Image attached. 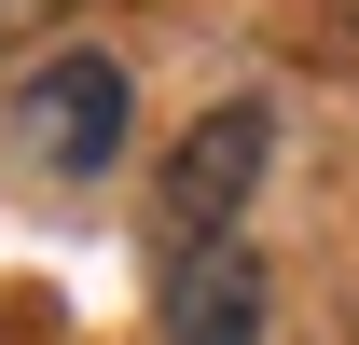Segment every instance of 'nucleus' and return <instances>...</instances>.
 <instances>
[{
  "instance_id": "f257e3e1",
  "label": "nucleus",
  "mask_w": 359,
  "mask_h": 345,
  "mask_svg": "<svg viewBox=\"0 0 359 345\" xmlns=\"http://www.w3.org/2000/svg\"><path fill=\"white\" fill-rule=\"evenodd\" d=\"M263 152H276V111H263V97L194 111V138H180L166 180H152V235H166V262L235 249V221H249V194H263Z\"/></svg>"
},
{
  "instance_id": "f03ea898",
  "label": "nucleus",
  "mask_w": 359,
  "mask_h": 345,
  "mask_svg": "<svg viewBox=\"0 0 359 345\" xmlns=\"http://www.w3.org/2000/svg\"><path fill=\"white\" fill-rule=\"evenodd\" d=\"M125 125H138V83H125V55H97V42L42 55L14 83V152L42 180H111L125 166Z\"/></svg>"
},
{
  "instance_id": "7ed1b4c3",
  "label": "nucleus",
  "mask_w": 359,
  "mask_h": 345,
  "mask_svg": "<svg viewBox=\"0 0 359 345\" xmlns=\"http://www.w3.org/2000/svg\"><path fill=\"white\" fill-rule=\"evenodd\" d=\"M166 345H263V262L249 249L166 262Z\"/></svg>"
}]
</instances>
